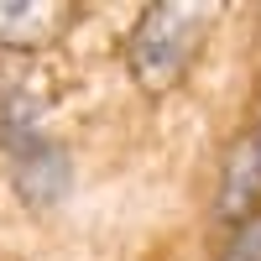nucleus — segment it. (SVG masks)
Masks as SVG:
<instances>
[{"mask_svg": "<svg viewBox=\"0 0 261 261\" xmlns=\"http://www.w3.org/2000/svg\"><path fill=\"white\" fill-rule=\"evenodd\" d=\"M209 27H214V6H178V0L151 6L136 21V32H130V73L151 94L172 89V79L193 63Z\"/></svg>", "mask_w": 261, "mask_h": 261, "instance_id": "1", "label": "nucleus"}, {"mask_svg": "<svg viewBox=\"0 0 261 261\" xmlns=\"http://www.w3.org/2000/svg\"><path fill=\"white\" fill-rule=\"evenodd\" d=\"M68 27V11L47 0H0V47H37Z\"/></svg>", "mask_w": 261, "mask_h": 261, "instance_id": "2", "label": "nucleus"}, {"mask_svg": "<svg viewBox=\"0 0 261 261\" xmlns=\"http://www.w3.org/2000/svg\"><path fill=\"white\" fill-rule=\"evenodd\" d=\"M220 261H261V214L235 225V235H230V246H225Z\"/></svg>", "mask_w": 261, "mask_h": 261, "instance_id": "3", "label": "nucleus"}, {"mask_svg": "<svg viewBox=\"0 0 261 261\" xmlns=\"http://www.w3.org/2000/svg\"><path fill=\"white\" fill-rule=\"evenodd\" d=\"M256 162H261V130H256Z\"/></svg>", "mask_w": 261, "mask_h": 261, "instance_id": "4", "label": "nucleus"}]
</instances>
